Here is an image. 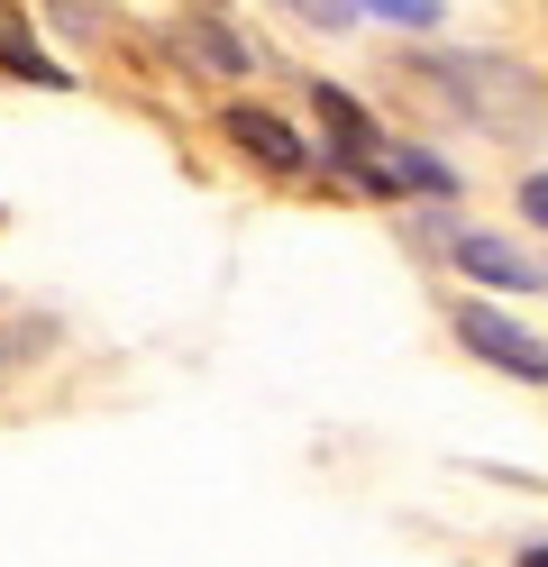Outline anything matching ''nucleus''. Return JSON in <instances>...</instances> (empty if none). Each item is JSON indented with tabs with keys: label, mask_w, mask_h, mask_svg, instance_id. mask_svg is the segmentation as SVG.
Listing matches in <instances>:
<instances>
[{
	"label": "nucleus",
	"mask_w": 548,
	"mask_h": 567,
	"mask_svg": "<svg viewBox=\"0 0 548 567\" xmlns=\"http://www.w3.org/2000/svg\"><path fill=\"white\" fill-rule=\"evenodd\" d=\"M430 74H438V92L457 101V120H475V128H503V137H521V128H539V111H548V83L530 74V64H511V55H494V47L438 55Z\"/></svg>",
	"instance_id": "obj_1"
},
{
	"label": "nucleus",
	"mask_w": 548,
	"mask_h": 567,
	"mask_svg": "<svg viewBox=\"0 0 548 567\" xmlns=\"http://www.w3.org/2000/svg\"><path fill=\"white\" fill-rule=\"evenodd\" d=\"M430 238L448 247L475 284H494V293H530V284H548V266L530 257V247H511V238H494V229H448V220H430Z\"/></svg>",
	"instance_id": "obj_2"
},
{
	"label": "nucleus",
	"mask_w": 548,
	"mask_h": 567,
	"mask_svg": "<svg viewBox=\"0 0 548 567\" xmlns=\"http://www.w3.org/2000/svg\"><path fill=\"white\" fill-rule=\"evenodd\" d=\"M457 339H466L485 367H503V375H548V348H539L521 321H503L494 302H457Z\"/></svg>",
	"instance_id": "obj_3"
},
{
	"label": "nucleus",
	"mask_w": 548,
	"mask_h": 567,
	"mask_svg": "<svg viewBox=\"0 0 548 567\" xmlns=\"http://www.w3.org/2000/svg\"><path fill=\"white\" fill-rule=\"evenodd\" d=\"M219 128H229V147H247L256 165H275V174H302V137H292V120L275 111H256V101H238V111H219Z\"/></svg>",
	"instance_id": "obj_4"
},
{
	"label": "nucleus",
	"mask_w": 548,
	"mask_h": 567,
	"mask_svg": "<svg viewBox=\"0 0 548 567\" xmlns=\"http://www.w3.org/2000/svg\"><path fill=\"white\" fill-rule=\"evenodd\" d=\"M174 38H183V55H193L201 74H256V47L238 38V28H219V19H183Z\"/></svg>",
	"instance_id": "obj_5"
},
{
	"label": "nucleus",
	"mask_w": 548,
	"mask_h": 567,
	"mask_svg": "<svg viewBox=\"0 0 548 567\" xmlns=\"http://www.w3.org/2000/svg\"><path fill=\"white\" fill-rule=\"evenodd\" d=\"M339 10H375V19H393V28H430L438 0H339Z\"/></svg>",
	"instance_id": "obj_6"
},
{
	"label": "nucleus",
	"mask_w": 548,
	"mask_h": 567,
	"mask_svg": "<svg viewBox=\"0 0 548 567\" xmlns=\"http://www.w3.org/2000/svg\"><path fill=\"white\" fill-rule=\"evenodd\" d=\"M46 339H55L46 321H19V330H0V375H10V367H28L37 348H46Z\"/></svg>",
	"instance_id": "obj_7"
},
{
	"label": "nucleus",
	"mask_w": 548,
	"mask_h": 567,
	"mask_svg": "<svg viewBox=\"0 0 548 567\" xmlns=\"http://www.w3.org/2000/svg\"><path fill=\"white\" fill-rule=\"evenodd\" d=\"M521 210H530V220L548 229V165H539V174H530V184H521Z\"/></svg>",
	"instance_id": "obj_8"
},
{
	"label": "nucleus",
	"mask_w": 548,
	"mask_h": 567,
	"mask_svg": "<svg viewBox=\"0 0 548 567\" xmlns=\"http://www.w3.org/2000/svg\"><path fill=\"white\" fill-rule=\"evenodd\" d=\"M292 10H311V19H348V10H339V0H292Z\"/></svg>",
	"instance_id": "obj_9"
},
{
	"label": "nucleus",
	"mask_w": 548,
	"mask_h": 567,
	"mask_svg": "<svg viewBox=\"0 0 548 567\" xmlns=\"http://www.w3.org/2000/svg\"><path fill=\"white\" fill-rule=\"evenodd\" d=\"M521 567H548V549H521Z\"/></svg>",
	"instance_id": "obj_10"
}]
</instances>
